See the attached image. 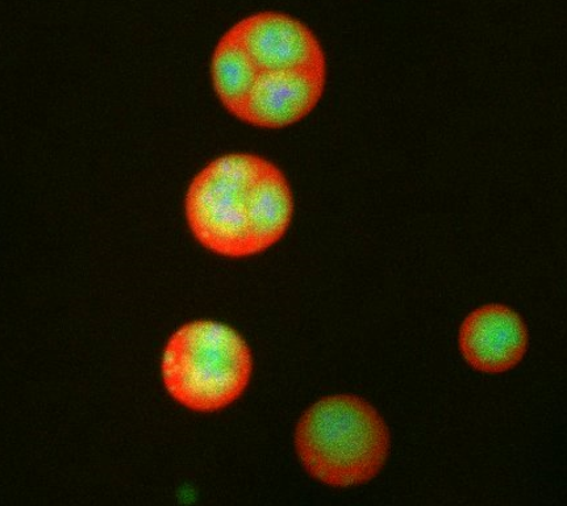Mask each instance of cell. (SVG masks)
<instances>
[{"mask_svg": "<svg viewBox=\"0 0 567 506\" xmlns=\"http://www.w3.org/2000/svg\"><path fill=\"white\" fill-rule=\"evenodd\" d=\"M188 228L203 248L227 258L260 255L281 241L293 215L289 182L256 154L209 163L187 189Z\"/></svg>", "mask_w": 567, "mask_h": 506, "instance_id": "cell-1", "label": "cell"}, {"mask_svg": "<svg viewBox=\"0 0 567 506\" xmlns=\"http://www.w3.org/2000/svg\"><path fill=\"white\" fill-rule=\"evenodd\" d=\"M296 448L313 479L331 487L360 486L374 479L386 463L390 432L365 400L329 396L299 420Z\"/></svg>", "mask_w": 567, "mask_h": 506, "instance_id": "cell-2", "label": "cell"}, {"mask_svg": "<svg viewBox=\"0 0 567 506\" xmlns=\"http://www.w3.org/2000/svg\"><path fill=\"white\" fill-rule=\"evenodd\" d=\"M254 371L248 343L215 321L181 327L166 343L161 374L169 395L200 413L224 410L239 399Z\"/></svg>", "mask_w": 567, "mask_h": 506, "instance_id": "cell-3", "label": "cell"}, {"mask_svg": "<svg viewBox=\"0 0 567 506\" xmlns=\"http://www.w3.org/2000/svg\"><path fill=\"white\" fill-rule=\"evenodd\" d=\"M230 30L257 72H327L326 54L318 38L302 21L286 13L258 12L240 20Z\"/></svg>", "mask_w": 567, "mask_h": 506, "instance_id": "cell-4", "label": "cell"}, {"mask_svg": "<svg viewBox=\"0 0 567 506\" xmlns=\"http://www.w3.org/2000/svg\"><path fill=\"white\" fill-rule=\"evenodd\" d=\"M327 72H258L239 116L258 128L279 130L311 114L324 94Z\"/></svg>", "mask_w": 567, "mask_h": 506, "instance_id": "cell-5", "label": "cell"}, {"mask_svg": "<svg viewBox=\"0 0 567 506\" xmlns=\"http://www.w3.org/2000/svg\"><path fill=\"white\" fill-rule=\"evenodd\" d=\"M458 344L462 357L473 369L502 374L513 370L527 353L528 330L513 309L485 306L462 322Z\"/></svg>", "mask_w": 567, "mask_h": 506, "instance_id": "cell-6", "label": "cell"}, {"mask_svg": "<svg viewBox=\"0 0 567 506\" xmlns=\"http://www.w3.org/2000/svg\"><path fill=\"white\" fill-rule=\"evenodd\" d=\"M212 72L216 95L230 114L239 116L258 72L233 30L224 34L216 45Z\"/></svg>", "mask_w": 567, "mask_h": 506, "instance_id": "cell-7", "label": "cell"}]
</instances>
